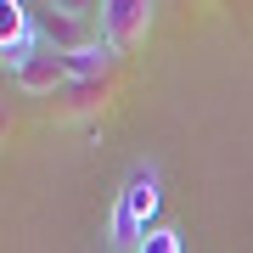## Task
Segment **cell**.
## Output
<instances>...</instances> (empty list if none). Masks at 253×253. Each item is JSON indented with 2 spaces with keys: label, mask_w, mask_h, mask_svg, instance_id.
Instances as JSON below:
<instances>
[{
  "label": "cell",
  "mask_w": 253,
  "mask_h": 253,
  "mask_svg": "<svg viewBox=\"0 0 253 253\" xmlns=\"http://www.w3.org/2000/svg\"><path fill=\"white\" fill-rule=\"evenodd\" d=\"M158 203H163V174H158V163H135V169L124 174V186H118V197H113V214H107V248L135 253L141 236L152 231Z\"/></svg>",
  "instance_id": "obj_1"
},
{
  "label": "cell",
  "mask_w": 253,
  "mask_h": 253,
  "mask_svg": "<svg viewBox=\"0 0 253 253\" xmlns=\"http://www.w3.org/2000/svg\"><path fill=\"white\" fill-rule=\"evenodd\" d=\"M152 17H158V6H146V0H101L96 6V40H107L124 56L152 34Z\"/></svg>",
  "instance_id": "obj_2"
},
{
  "label": "cell",
  "mask_w": 253,
  "mask_h": 253,
  "mask_svg": "<svg viewBox=\"0 0 253 253\" xmlns=\"http://www.w3.org/2000/svg\"><path fill=\"white\" fill-rule=\"evenodd\" d=\"M11 84H17L23 96H62L68 84H73V73H68V56L56 51V45H40V51L28 56L23 68H11Z\"/></svg>",
  "instance_id": "obj_3"
},
{
  "label": "cell",
  "mask_w": 253,
  "mask_h": 253,
  "mask_svg": "<svg viewBox=\"0 0 253 253\" xmlns=\"http://www.w3.org/2000/svg\"><path fill=\"white\" fill-rule=\"evenodd\" d=\"M56 101H62L68 113H96L101 101H107V79H73Z\"/></svg>",
  "instance_id": "obj_4"
},
{
  "label": "cell",
  "mask_w": 253,
  "mask_h": 253,
  "mask_svg": "<svg viewBox=\"0 0 253 253\" xmlns=\"http://www.w3.org/2000/svg\"><path fill=\"white\" fill-rule=\"evenodd\" d=\"M135 253H186V248H180V231H174V225H152V231L141 236Z\"/></svg>",
  "instance_id": "obj_5"
}]
</instances>
